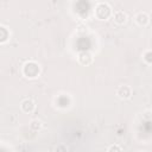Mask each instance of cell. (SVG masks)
Returning a JSON list of instances; mask_svg holds the SVG:
<instances>
[{
	"instance_id": "4fadbf2b",
	"label": "cell",
	"mask_w": 152,
	"mask_h": 152,
	"mask_svg": "<svg viewBox=\"0 0 152 152\" xmlns=\"http://www.w3.org/2000/svg\"><path fill=\"white\" fill-rule=\"evenodd\" d=\"M145 118H146V119H148V118H150V112H148V110L145 113Z\"/></svg>"
},
{
	"instance_id": "6da1fadb",
	"label": "cell",
	"mask_w": 152,
	"mask_h": 152,
	"mask_svg": "<svg viewBox=\"0 0 152 152\" xmlns=\"http://www.w3.org/2000/svg\"><path fill=\"white\" fill-rule=\"evenodd\" d=\"M39 71H40L39 64L36 63V62H33V61H30V62L25 63L24 66H23V74L26 77H30V78L37 77L39 75Z\"/></svg>"
},
{
	"instance_id": "30bf717a",
	"label": "cell",
	"mask_w": 152,
	"mask_h": 152,
	"mask_svg": "<svg viewBox=\"0 0 152 152\" xmlns=\"http://www.w3.org/2000/svg\"><path fill=\"white\" fill-rule=\"evenodd\" d=\"M107 152H122V148H121L119 145H116V144H113V145H110V146L108 147Z\"/></svg>"
},
{
	"instance_id": "7a4b0ae2",
	"label": "cell",
	"mask_w": 152,
	"mask_h": 152,
	"mask_svg": "<svg viewBox=\"0 0 152 152\" xmlns=\"http://www.w3.org/2000/svg\"><path fill=\"white\" fill-rule=\"evenodd\" d=\"M110 14H112V8L107 2H100L95 7V15L101 20L108 19Z\"/></svg>"
},
{
	"instance_id": "8992f818",
	"label": "cell",
	"mask_w": 152,
	"mask_h": 152,
	"mask_svg": "<svg viewBox=\"0 0 152 152\" xmlns=\"http://www.w3.org/2000/svg\"><path fill=\"white\" fill-rule=\"evenodd\" d=\"M20 108H21V110L24 113H32L34 110V108H36V104H34V102L31 99H25L21 102Z\"/></svg>"
},
{
	"instance_id": "8fae6325",
	"label": "cell",
	"mask_w": 152,
	"mask_h": 152,
	"mask_svg": "<svg viewBox=\"0 0 152 152\" xmlns=\"http://www.w3.org/2000/svg\"><path fill=\"white\" fill-rule=\"evenodd\" d=\"M55 152H68V148L65 145H58L55 150Z\"/></svg>"
},
{
	"instance_id": "7c38bea8",
	"label": "cell",
	"mask_w": 152,
	"mask_h": 152,
	"mask_svg": "<svg viewBox=\"0 0 152 152\" xmlns=\"http://www.w3.org/2000/svg\"><path fill=\"white\" fill-rule=\"evenodd\" d=\"M144 56H145V57H144V59L150 64V63L152 62V59H151V51H150V50H147V51L145 52V55H144Z\"/></svg>"
},
{
	"instance_id": "277c9868",
	"label": "cell",
	"mask_w": 152,
	"mask_h": 152,
	"mask_svg": "<svg viewBox=\"0 0 152 152\" xmlns=\"http://www.w3.org/2000/svg\"><path fill=\"white\" fill-rule=\"evenodd\" d=\"M77 59H78V63H80V64L86 65V66H87V65H90V64L93 63V56H91L89 52H87V51L80 52Z\"/></svg>"
},
{
	"instance_id": "5bb4252c",
	"label": "cell",
	"mask_w": 152,
	"mask_h": 152,
	"mask_svg": "<svg viewBox=\"0 0 152 152\" xmlns=\"http://www.w3.org/2000/svg\"><path fill=\"white\" fill-rule=\"evenodd\" d=\"M139 152H140V151H139Z\"/></svg>"
},
{
	"instance_id": "5b68a950",
	"label": "cell",
	"mask_w": 152,
	"mask_h": 152,
	"mask_svg": "<svg viewBox=\"0 0 152 152\" xmlns=\"http://www.w3.org/2000/svg\"><path fill=\"white\" fill-rule=\"evenodd\" d=\"M134 19H135V23H137L139 26H146V25H148V23H150V17H148V14H147L146 12H139V13L134 17Z\"/></svg>"
},
{
	"instance_id": "ba28073f",
	"label": "cell",
	"mask_w": 152,
	"mask_h": 152,
	"mask_svg": "<svg viewBox=\"0 0 152 152\" xmlns=\"http://www.w3.org/2000/svg\"><path fill=\"white\" fill-rule=\"evenodd\" d=\"M10 37V32L5 26H0V43H5Z\"/></svg>"
},
{
	"instance_id": "9c48e42d",
	"label": "cell",
	"mask_w": 152,
	"mask_h": 152,
	"mask_svg": "<svg viewBox=\"0 0 152 152\" xmlns=\"http://www.w3.org/2000/svg\"><path fill=\"white\" fill-rule=\"evenodd\" d=\"M30 128L33 131V132H38V131H40V128H42V121L40 120H32L31 121V124H30Z\"/></svg>"
},
{
	"instance_id": "3957f363",
	"label": "cell",
	"mask_w": 152,
	"mask_h": 152,
	"mask_svg": "<svg viewBox=\"0 0 152 152\" xmlns=\"http://www.w3.org/2000/svg\"><path fill=\"white\" fill-rule=\"evenodd\" d=\"M116 95L120 97V99H129L132 96V89L129 86H126V84H121L116 89Z\"/></svg>"
},
{
	"instance_id": "52a82bcc",
	"label": "cell",
	"mask_w": 152,
	"mask_h": 152,
	"mask_svg": "<svg viewBox=\"0 0 152 152\" xmlns=\"http://www.w3.org/2000/svg\"><path fill=\"white\" fill-rule=\"evenodd\" d=\"M113 18H114V21H115L116 24L122 25V24H125L126 20H127V14H126L124 11H116V12L114 13Z\"/></svg>"
}]
</instances>
